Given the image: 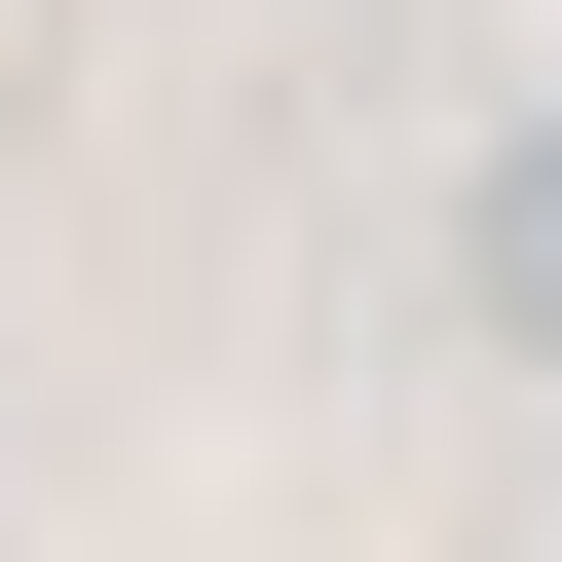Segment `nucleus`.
I'll use <instances>...</instances> for the list:
<instances>
[{
    "label": "nucleus",
    "mask_w": 562,
    "mask_h": 562,
    "mask_svg": "<svg viewBox=\"0 0 562 562\" xmlns=\"http://www.w3.org/2000/svg\"><path fill=\"white\" fill-rule=\"evenodd\" d=\"M487 338L562 375V150H487Z\"/></svg>",
    "instance_id": "1"
}]
</instances>
